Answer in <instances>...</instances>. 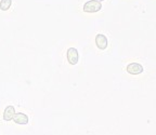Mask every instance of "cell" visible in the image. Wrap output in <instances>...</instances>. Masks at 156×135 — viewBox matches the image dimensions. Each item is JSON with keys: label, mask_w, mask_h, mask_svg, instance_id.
<instances>
[{"label": "cell", "mask_w": 156, "mask_h": 135, "mask_svg": "<svg viewBox=\"0 0 156 135\" xmlns=\"http://www.w3.org/2000/svg\"><path fill=\"white\" fill-rule=\"evenodd\" d=\"M97 1H100V2H101V1H104V0H97Z\"/></svg>", "instance_id": "obj_8"}, {"label": "cell", "mask_w": 156, "mask_h": 135, "mask_svg": "<svg viewBox=\"0 0 156 135\" xmlns=\"http://www.w3.org/2000/svg\"><path fill=\"white\" fill-rule=\"evenodd\" d=\"M102 9V5L97 0H89L83 5V12L86 13H95Z\"/></svg>", "instance_id": "obj_1"}, {"label": "cell", "mask_w": 156, "mask_h": 135, "mask_svg": "<svg viewBox=\"0 0 156 135\" xmlns=\"http://www.w3.org/2000/svg\"><path fill=\"white\" fill-rule=\"evenodd\" d=\"M66 56H67L68 63L71 65H76L79 61V54L76 48H69L66 52Z\"/></svg>", "instance_id": "obj_2"}, {"label": "cell", "mask_w": 156, "mask_h": 135, "mask_svg": "<svg viewBox=\"0 0 156 135\" xmlns=\"http://www.w3.org/2000/svg\"><path fill=\"white\" fill-rule=\"evenodd\" d=\"M11 3H12L11 0H1L0 1V9L2 10V11H7L11 7Z\"/></svg>", "instance_id": "obj_7"}, {"label": "cell", "mask_w": 156, "mask_h": 135, "mask_svg": "<svg viewBox=\"0 0 156 135\" xmlns=\"http://www.w3.org/2000/svg\"><path fill=\"white\" fill-rule=\"evenodd\" d=\"M12 120L15 123H17V124H27L28 123V117H27V115H25L23 112H15Z\"/></svg>", "instance_id": "obj_6"}, {"label": "cell", "mask_w": 156, "mask_h": 135, "mask_svg": "<svg viewBox=\"0 0 156 135\" xmlns=\"http://www.w3.org/2000/svg\"><path fill=\"white\" fill-rule=\"evenodd\" d=\"M15 115V108L12 106V105H9L5 108V111H3V120L5 121H11L13 119Z\"/></svg>", "instance_id": "obj_5"}, {"label": "cell", "mask_w": 156, "mask_h": 135, "mask_svg": "<svg viewBox=\"0 0 156 135\" xmlns=\"http://www.w3.org/2000/svg\"><path fill=\"white\" fill-rule=\"evenodd\" d=\"M95 44H97L98 49L100 50H105L107 48V38L105 35L103 34H98L95 36Z\"/></svg>", "instance_id": "obj_4"}, {"label": "cell", "mask_w": 156, "mask_h": 135, "mask_svg": "<svg viewBox=\"0 0 156 135\" xmlns=\"http://www.w3.org/2000/svg\"><path fill=\"white\" fill-rule=\"evenodd\" d=\"M127 72L128 74H130V75H140V74H142L144 70L143 66L141 65V64L139 63H130L127 65V68H126Z\"/></svg>", "instance_id": "obj_3"}]
</instances>
